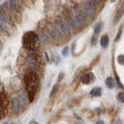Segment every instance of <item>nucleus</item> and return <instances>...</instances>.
Segmentation results:
<instances>
[{
  "instance_id": "nucleus-1",
  "label": "nucleus",
  "mask_w": 124,
  "mask_h": 124,
  "mask_svg": "<svg viewBox=\"0 0 124 124\" xmlns=\"http://www.w3.org/2000/svg\"><path fill=\"white\" fill-rule=\"evenodd\" d=\"M95 4L94 0H88V3L85 6V12L88 16L93 17L95 14Z\"/></svg>"
},
{
  "instance_id": "nucleus-2",
  "label": "nucleus",
  "mask_w": 124,
  "mask_h": 124,
  "mask_svg": "<svg viewBox=\"0 0 124 124\" xmlns=\"http://www.w3.org/2000/svg\"><path fill=\"white\" fill-rule=\"evenodd\" d=\"M38 39V36L37 33H35L34 32L32 31H30V32H27L24 34L23 36V44H29V43H36Z\"/></svg>"
},
{
  "instance_id": "nucleus-3",
  "label": "nucleus",
  "mask_w": 124,
  "mask_h": 124,
  "mask_svg": "<svg viewBox=\"0 0 124 124\" xmlns=\"http://www.w3.org/2000/svg\"><path fill=\"white\" fill-rule=\"evenodd\" d=\"M48 32L50 33V36H51V37L54 39V40H59L63 38V35L61 34V33L57 29L54 28V27H49Z\"/></svg>"
},
{
  "instance_id": "nucleus-4",
  "label": "nucleus",
  "mask_w": 124,
  "mask_h": 124,
  "mask_svg": "<svg viewBox=\"0 0 124 124\" xmlns=\"http://www.w3.org/2000/svg\"><path fill=\"white\" fill-rule=\"evenodd\" d=\"M12 108L16 112H19L21 110L22 108L21 101L19 98H14L12 99Z\"/></svg>"
},
{
  "instance_id": "nucleus-5",
  "label": "nucleus",
  "mask_w": 124,
  "mask_h": 124,
  "mask_svg": "<svg viewBox=\"0 0 124 124\" xmlns=\"http://www.w3.org/2000/svg\"><path fill=\"white\" fill-rule=\"evenodd\" d=\"M60 27H61V31L63 32L64 35H66V36H70V34H71V30H70L69 26L66 24L65 23H61Z\"/></svg>"
},
{
  "instance_id": "nucleus-6",
  "label": "nucleus",
  "mask_w": 124,
  "mask_h": 124,
  "mask_svg": "<svg viewBox=\"0 0 124 124\" xmlns=\"http://www.w3.org/2000/svg\"><path fill=\"white\" fill-rule=\"evenodd\" d=\"M85 20V15L82 13H78L75 17V22L77 23V25H82L84 22Z\"/></svg>"
},
{
  "instance_id": "nucleus-7",
  "label": "nucleus",
  "mask_w": 124,
  "mask_h": 124,
  "mask_svg": "<svg viewBox=\"0 0 124 124\" xmlns=\"http://www.w3.org/2000/svg\"><path fill=\"white\" fill-rule=\"evenodd\" d=\"M108 41H109V39L107 35H103L102 36L100 39V44L102 47H106L108 44Z\"/></svg>"
},
{
  "instance_id": "nucleus-8",
  "label": "nucleus",
  "mask_w": 124,
  "mask_h": 124,
  "mask_svg": "<svg viewBox=\"0 0 124 124\" xmlns=\"http://www.w3.org/2000/svg\"><path fill=\"white\" fill-rule=\"evenodd\" d=\"M101 93H102V89L99 87H96V88H94L91 91V95L94 97H98V96H100L101 95Z\"/></svg>"
},
{
  "instance_id": "nucleus-9",
  "label": "nucleus",
  "mask_w": 124,
  "mask_h": 124,
  "mask_svg": "<svg viewBox=\"0 0 124 124\" xmlns=\"http://www.w3.org/2000/svg\"><path fill=\"white\" fill-rule=\"evenodd\" d=\"M68 24H69V26H71L72 28H76L77 27V23H76V22H75V19H74L72 16H69L68 17Z\"/></svg>"
},
{
  "instance_id": "nucleus-10",
  "label": "nucleus",
  "mask_w": 124,
  "mask_h": 124,
  "mask_svg": "<svg viewBox=\"0 0 124 124\" xmlns=\"http://www.w3.org/2000/svg\"><path fill=\"white\" fill-rule=\"evenodd\" d=\"M106 85L108 88H112L114 87V81H113V79H112V78L111 77L107 78L106 79Z\"/></svg>"
},
{
  "instance_id": "nucleus-11",
  "label": "nucleus",
  "mask_w": 124,
  "mask_h": 124,
  "mask_svg": "<svg viewBox=\"0 0 124 124\" xmlns=\"http://www.w3.org/2000/svg\"><path fill=\"white\" fill-rule=\"evenodd\" d=\"M103 26V23H98L94 27V33H95V35H97L100 33L101 30H102Z\"/></svg>"
},
{
  "instance_id": "nucleus-12",
  "label": "nucleus",
  "mask_w": 124,
  "mask_h": 124,
  "mask_svg": "<svg viewBox=\"0 0 124 124\" xmlns=\"http://www.w3.org/2000/svg\"><path fill=\"white\" fill-rule=\"evenodd\" d=\"M91 81V78H90V75H88V74H86V75H85L82 78H81V81H82L83 84H89Z\"/></svg>"
},
{
  "instance_id": "nucleus-13",
  "label": "nucleus",
  "mask_w": 124,
  "mask_h": 124,
  "mask_svg": "<svg viewBox=\"0 0 124 124\" xmlns=\"http://www.w3.org/2000/svg\"><path fill=\"white\" fill-rule=\"evenodd\" d=\"M39 38H40V40L43 43H46V41H47V37L45 36V35L44 34H40V37H39Z\"/></svg>"
},
{
  "instance_id": "nucleus-14",
  "label": "nucleus",
  "mask_w": 124,
  "mask_h": 124,
  "mask_svg": "<svg viewBox=\"0 0 124 124\" xmlns=\"http://www.w3.org/2000/svg\"><path fill=\"white\" fill-rule=\"evenodd\" d=\"M16 2L17 0H9V6L12 9H14L16 6Z\"/></svg>"
},
{
  "instance_id": "nucleus-15",
  "label": "nucleus",
  "mask_w": 124,
  "mask_h": 124,
  "mask_svg": "<svg viewBox=\"0 0 124 124\" xmlns=\"http://www.w3.org/2000/svg\"><path fill=\"white\" fill-rule=\"evenodd\" d=\"M57 89H58V85H54L51 91V95H54L56 94L57 92Z\"/></svg>"
},
{
  "instance_id": "nucleus-16",
  "label": "nucleus",
  "mask_w": 124,
  "mask_h": 124,
  "mask_svg": "<svg viewBox=\"0 0 124 124\" xmlns=\"http://www.w3.org/2000/svg\"><path fill=\"white\" fill-rule=\"evenodd\" d=\"M117 99H118L121 102H124V94H123V92L119 93L118 95H117Z\"/></svg>"
},
{
  "instance_id": "nucleus-17",
  "label": "nucleus",
  "mask_w": 124,
  "mask_h": 124,
  "mask_svg": "<svg viewBox=\"0 0 124 124\" xmlns=\"http://www.w3.org/2000/svg\"><path fill=\"white\" fill-rule=\"evenodd\" d=\"M68 52H69V47L68 46H65V47L63 49V50H62V54H63V56L66 57L68 55Z\"/></svg>"
},
{
  "instance_id": "nucleus-18",
  "label": "nucleus",
  "mask_w": 124,
  "mask_h": 124,
  "mask_svg": "<svg viewBox=\"0 0 124 124\" xmlns=\"http://www.w3.org/2000/svg\"><path fill=\"white\" fill-rule=\"evenodd\" d=\"M123 61H124V57L123 55H119L117 57V61L120 64H123Z\"/></svg>"
},
{
  "instance_id": "nucleus-19",
  "label": "nucleus",
  "mask_w": 124,
  "mask_h": 124,
  "mask_svg": "<svg viewBox=\"0 0 124 124\" xmlns=\"http://www.w3.org/2000/svg\"><path fill=\"white\" fill-rule=\"evenodd\" d=\"M96 41H97V37H96V35H93V37L92 38V46H95L96 44Z\"/></svg>"
},
{
  "instance_id": "nucleus-20",
  "label": "nucleus",
  "mask_w": 124,
  "mask_h": 124,
  "mask_svg": "<svg viewBox=\"0 0 124 124\" xmlns=\"http://www.w3.org/2000/svg\"><path fill=\"white\" fill-rule=\"evenodd\" d=\"M53 61H54V63H55L56 64H58V62L60 61V58L58 57H54Z\"/></svg>"
},
{
  "instance_id": "nucleus-21",
  "label": "nucleus",
  "mask_w": 124,
  "mask_h": 124,
  "mask_svg": "<svg viewBox=\"0 0 124 124\" xmlns=\"http://www.w3.org/2000/svg\"><path fill=\"white\" fill-rule=\"evenodd\" d=\"M7 6V2H3V3H2L1 5H0V11L1 10H2L4 8H5L6 6Z\"/></svg>"
},
{
  "instance_id": "nucleus-22",
  "label": "nucleus",
  "mask_w": 124,
  "mask_h": 124,
  "mask_svg": "<svg viewBox=\"0 0 124 124\" xmlns=\"http://www.w3.org/2000/svg\"><path fill=\"white\" fill-rule=\"evenodd\" d=\"M63 78H64V73L63 72H61L59 74V77H58V81H61L62 79H63Z\"/></svg>"
},
{
  "instance_id": "nucleus-23",
  "label": "nucleus",
  "mask_w": 124,
  "mask_h": 124,
  "mask_svg": "<svg viewBox=\"0 0 124 124\" xmlns=\"http://www.w3.org/2000/svg\"><path fill=\"white\" fill-rule=\"evenodd\" d=\"M121 33H122V30H120V31H119V33H118V34H117V37H116L115 41H117V40H119V39L120 38V35H121Z\"/></svg>"
},
{
  "instance_id": "nucleus-24",
  "label": "nucleus",
  "mask_w": 124,
  "mask_h": 124,
  "mask_svg": "<svg viewBox=\"0 0 124 124\" xmlns=\"http://www.w3.org/2000/svg\"><path fill=\"white\" fill-rule=\"evenodd\" d=\"M95 124H105V123H104L103 120H99V121L97 122Z\"/></svg>"
},
{
  "instance_id": "nucleus-25",
  "label": "nucleus",
  "mask_w": 124,
  "mask_h": 124,
  "mask_svg": "<svg viewBox=\"0 0 124 124\" xmlns=\"http://www.w3.org/2000/svg\"><path fill=\"white\" fill-rule=\"evenodd\" d=\"M2 124H13V123H11V122H5V123H3Z\"/></svg>"
},
{
  "instance_id": "nucleus-26",
  "label": "nucleus",
  "mask_w": 124,
  "mask_h": 124,
  "mask_svg": "<svg viewBox=\"0 0 124 124\" xmlns=\"http://www.w3.org/2000/svg\"><path fill=\"white\" fill-rule=\"evenodd\" d=\"M94 1H95L96 3H98V2H99L101 1V0H94Z\"/></svg>"
},
{
  "instance_id": "nucleus-27",
  "label": "nucleus",
  "mask_w": 124,
  "mask_h": 124,
  "mask_svg": "<svg viewBox=\"0 0 124 124\" xmlns=\"http://www.w3.org/2000/svg\"><path fill=\"white\" fill-rule=\"evenodd\" d=\"M2 30V24H1V23H0V30Z\"/></svg>"
}]
</instances>
